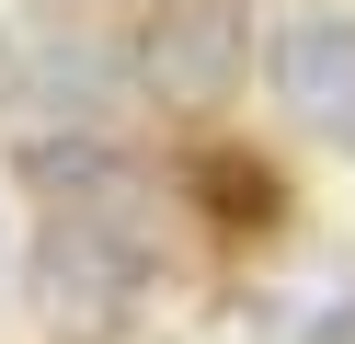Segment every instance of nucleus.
Returning a JSON list of instances; mask_svg holds the SVG:
<instances>
[{"label": "nucleus", "instance_id": "obj_3", "mask_svg": "<svg viewBox=\"0 0 355 344\" xmlns=\"http://www.w3.org/2000/svg\"><path fill=\"white\" fill-rule=\"evenodd\" d=\"M275 104L309 138L355 149V23L344 12H286L275 23Z\"/></svg>", "mask_w": 355, "mask_h": 344}, {"label": "nucleus", "instance_id": "obj_1", "mask_svg": "<svg viewBox=\"0 0 355 344\" xmlns=\"http://www.w3.org/2000/svg\"><path fill=\"white\" fill-rule=\"evenodd\" d=\"M241 69H252L241 0H161V12L138 23V92L161 115H218L241 92Z\"/></svg>", "mask_w": 355, "mask_h": 344}, {"label": "nucleus", "instance_id": "obj_2", "mask_svg": "<svg viewBox=\"0 0 355 344\" xmlns=\"http://www.w3.org/2000/svg\"><path fill=\"white\" fill-rule=\"evenodd\" d=\"M138 275H149V241H138L126 218H92V206L46 218V241H35V298L69 310L80 333H103V321L138 298Z\"/></svg>", "mask_w": 355, "mask_h": 344}]
</instances>
